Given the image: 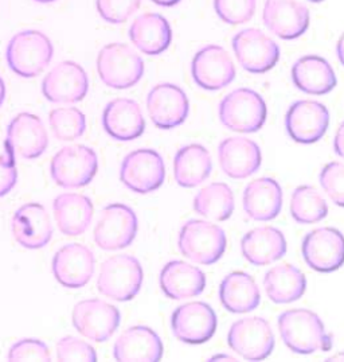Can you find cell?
<instances>
[{
	"mask_svg": "<svg viewBox=\"0 0 344 362\" xmlns=\"http://www.w3.org/2000/svg\"><path fill=\"white\" fill-rule=\"evenodd\" d=\"M277 326L284 344L293 353L308 356L332 349V335L326 332L324 323L311 310H287L278 317Z\"/></svg>",
	"mask_w": 344,
	"mask_h": 362,
	"instance_id": "cell-1",
	"label": "cell"
},
{
	"mask_svg": "<svg viewBox=\"0 0 344 362\" xmlns=\"http://www.w3.org/2000/svg\"><path fill=\"white\" fill-rule=\"evenodd\" d=\"M53 56V43L38 30H25L15 34L6 50L10 69L23 78L40 76L50 65Z\"/></svg>",
	"mask_w": 344,
	"mask_h": 362,
	"instance_id": "cell-2",
	"label": "cell"
},
{
	"mask_svg": "<svg viewBox=\"0 0 344 362\" xmlns=\"http://www.w3.org/2000/svg\"><path fill=\"white\" fill-rule=\"evenodd\" d=\"M143 279V267L136 257L131 255H117L101 265L97 290L113 300L129 302L140 293Z\"/></svg>",
	"mask_w": 344,
	"mask_h": 362,
	"instance_id": "cell-3",
	"label": "cell"
},
{
	"mask_svg": "<svg viewBox=\"0 0 344 362\" xmlns=\"http://www.w3.org/2000/svg\"><path fill=\"white\" fill-rule=\"evenodd\" d=\"M97 71L101 81L112 89H128L144 76V61L125 43H109L97 56Z\"/></svg>",
	"mask_w": 344,
	"mask_h": 362,
	"instance_id": "cell-4",
	"label": "cell"
},
{
	"mask_svg": "<svg viewBox=\"0 0 344 362\" xmlns=\"http://www.w3.org/2000/svg\"><path fill=\"white\" fill-rule=\"evenodd\" d=\"M226 235L215 223L190 220L180 229L178 247L184 257L198 264L217 263L226 251Z\"/></svg>",
	"mask_w": 344,
	"mask_h": 362,
	"instance_id": "cell-5",
	"label": "cell"
},
{
	"mask_svg": "<svg viewBox=\"0 0 344 362\" xmlns=\"http://www.w3.org/2000/svg\"><path fill=\"white\" fill-rule=\"evenodd\" d=\"M220 123L230 131L253 134L266 122V104L263 98L249 88L235 89L220 101Z\"/></svg>",
	"mask_w": 344,
	"mask_h": 362,
	"instance_id": "cell-6",
	"label": "cell"
},
{
	"mask_svg": "<svg viewBox=\"0 0 344 362\" xmlns=\"http://www.w3.org/2000/svg\"><path fill=\"white\" fill-rule=\"evenodd\" d=\"M98 171V158L93 148L83 144L61 148L52 159L53 181L66 189L83 187L93 181Z\"/></svg>",
	"mask_w": 344,
	"mask_h": 362,
	"instance_id": "cell-7",
	"label": "cell"
},
{
	"mask_svg": "<svg viewBox=\"0 0 344 362\" xmlns=\"http://www.w3.org/2000/svg\"><path fill=\"white\" fill-rule=\"evenodd\" d=\"M138 216L124 204H110L100 213L93 237L102 251H119L129 247L138 235Z\"/></svg>",
	"mask_w": 344,
	"mask_h": 362,
	"instance_id": "cell-8",
	"label": "cell"
},
{
	"mask_svg": "<svg viewBox=\"0 0 344 362\" xmlns=\"http://www.w3.org/2000/svg\"><path fill=\"white\" fill-rule=\"evenodd\" d=\"M229 346L248 361H261L275 350V334L261 317H248L237 320L227 334Z\"/></svg>",
	"mask_w": 344,
	"mask_h": 362,
	"instance_id": "cell-9",
	"label": "cell"
},
{
	"mask_svg": "<svg viewBox=\"0 0 344 362\" xmlns=\"http://www.w3.org/2000/svg\"><path fill=\"white\" fill-rule=\"evenodd\" d=\"M120 180L129 190L138 194H150L165 183L163 158L151 148L128 153L121 163Z\"/></svg>",
	"mask_w": 344,
	"mask_h": 362,
	"instance_id": "cell-10",
	"label": "cell"
},
{
	"mask_svg": "<svg viewBox=\"0 0 344 362\" xmlns=\"http://www.w3.org/2000/svg\"><path fill=\"white\" fill-rule=\"evenodd\" d=\"M73 326L93 342H105L120 326L119 308L101 299H86L73 308Z\"/></svg>",
	"mask_w": 344,
	"mask_h": 362,
	"instance_id": "cell-11",
	"label": "cell"
},
{
	"mask_svg": "<svg viewBox=\"0 0 344 362\" xmlns=\"http://www.w3.org/2000/svg\"><path fill=\"white\" fill-rule=\"evenodd\" d=\"M239 65L249 73L262 74L273 69L280 59L278 45L259 28H245L233 38Z\"/></svg>",
	"mask_w": 344,
	"mask_h": 362,
	"instance_id": "cell-12",
	"label": "cell"
},
{
	"mask_svg": "<svg viewBox=\"0 0 344 362\" xmlns=\"http://www.w3.org/2000/svg\"><path fill=\"white\" fill-rule=\"evenodd\" d=\"M89 90V78L74 61H62L42 81V93L50 103L74 104L83 101Z\"/></svg>",
	"mask_w": 344,
	"mask_h": 362,
	"instance_id": "cell-13",
	"label": "cell"
},
{
	"mask_svg": "<svg viewBox=\"0 0 344 362\" xmlns=\"http://www.w3.org/2000/svg\"><path fill=\"white\" fill-rule=\"evenodd\" d=\"M304 262L317 272H332L344 264V236L335 228H317L304 237Z\"/></svg>",
	"mask_w": 344,
	"mask_h": 362,
	"instance_id": "cell-14",
	"label": "cell"
},
{
	"mask_svg": "<svg viewBox=\"0 0 344 362\" xmlns=\"http://www.w3.org/2000/svg\"><path fill=\"white\" fill-rule=\"evenodd\" d=\"M171 329L180 342L202 345L215 334L217 315L205 302H190L172 313Z\"/></svg>",
	"mask_w": 344,
	"mask_h": 362,
	"instance_id": "cell-15",
	"label": "cell"
},
{
	"mask_svg": "<svg viewBox=\"0 0 344 362\" xmlns=\"http://www.w3.org/2000/svg\"><path fill=\"white\" fill-rule=\"evenodd\" d=\"M191 74L199 88L220 90L235 81V62L222 46L207 45L194 56Z\"/></svg>",
	"mask_w": 344,
	"mask_h": 362,
	"instance_id": "cell-16",
	"label": "cell"
},
{
	"mask_svg": "<svg viewBox=\"0 0 344 362\" xmlns=\"http://www.w3.org/2000/svg\"><path fill=\"white\" fill-rule=\"evenodd\" d=\"M49 146L47 131L37 115L23 112L10 122L6 136V153L23 159H37Z\"/></svg>",
	"mask_w": 344,
	"mask_h": 362,
	"instance_id": "cell-17",
	"label": "cell"
},
{
	"mask_svg": "<svg viewBox=\"0 0 344 362\" xmlns=\"http://www.w3.org/2000/svg\"><path fill=\"white\" fill-rule=\"evenodd\" d=\"M330 126V112L324 104L314 100L293 103L285 115V128L290 139L312 144L321 139Z\"/></svg>",
	"mask_w": 344,
	"mask_h": 362,
	"instance_id": "cell-18",
	"label": "cell"
},
{
	"mask_svg": "<svg viewBox=\"0 0 344 362\" xmlns=\"http://www.w3.org/2000/svg\"><path fill=\"white\" fill-rule=\"evenodd\" d=\"M147 111L159 129H172L189 117L190 101L180 86L163 83L153 86L148 93Z\"/></svg>",
	"mask_w": 344,
	"mask_h": 362,
	"instance_id": "cell-19",
	"label": "cell"
},
{
	"mask_svg": "<svg viewBox=\"0 0 344 362\" xmlns=\"http://www.w3.org/2000/svg\"><path fill=\"white\" fill-rule=\"evenodd\" d=\"M95 255L83 244H68L57 252L52 269L55 280L66 288H83L95 274Z\"/></svg>",
	"mask_w": 344,
	"mask_h": 362,
	"instance_id": "cell-20",
	"label": "cell"
},
{
	"mask_svg": "<svg viewBox=\"0 0 344 362\" xmlns=\"http://www.w3.org/2000/svg\"><path fill=\"white\" fill-rule=\"evenodd\" d=\"M309 19V10L299 0H266L262 11L263 25L285 41H293L307 33Z\"/></svg>",
	"mask_w": 344,
	"mask_h": 362,
	"instance_id": "cell-21",
	"label": "cell"
},
{
	"mask_svg": "<svg viewBox=\"0 0 344 362\" xmlns=\"http://www.w3.org/2000/svg\"><path fill=\"white\" fill-rule=\"evenodd\" d=\"M11 230L16 243L26 250H41L53 237V226L47 210L31 202L15 211Z\"/></svg>",
	"mask_w": 344,
	"mask_h": 362,
	"instance_id": "cell-22",
	"label": "cell"
},
{
	"mask_svg": "<svg viewBox=\"0 0 344 362\" xmlns=\"http://www.w3.org/2000/svg\"><path fill=\"white\" fill-rule=\"evenodd\" d=\"M218 160L222 171L229 178L244 180L261 168V150L253 140L244 136H232L220 141Z\"/></svg>",
	"mask_w": 344,
	"mask_h": 362,
	"instance_id": "cell-23",
	"label": "cell"
},
{
	"mask_svg": "<svg viewBox=\"0 0 344 362\" xmlns=\"http://www.w3.org/2000/svg\"><path fill=\"white\" fill-rule=\"evenodd\" d=\"M102 127L110 138L131 141L144 134L146 120L135 100L116 98L108 103L102 112Z\"/></svg>",
	"mask_w": 344,
	"mask_h": 362,
	"instance_id": "cell-24",
	"label": "cell"
},
{
	"mask_svg": "<svg viewBox=\"0 0 344 362\" xmlns=\"http://www.w3.org/2000/svg\"><path fill=\"white\" fill-rule=\"evenodd\" d=\"M160 337L147 326H132L120 335L113 348V357L120 362H156L163 357Z\"/></svg>",
	"mask_w": 344,
	"mask_h": 362,
	"instance_id": "cell-25",
	"label": "cell"
},
{
	"mask_svg": "<svg viewBox=\"0 0 344 362\" xmlns=\"http://www.w3.org/2000/svg\"><path fill=\"white\" fill-rule=\"evenodd\" d=\"M159 283L167 298L183 300L205 291L206 276L194 265L182 260H172L163 267Z\"/></svg>",
	"mask_w": 344,
	"mask_h": 362,
	"instance_id": "cell-26",
	"label": "cell"
},
{
	"mask_svg": "<svg viewBox=\"0 0 344 362\" xmlns=\"http://www.w3.org/2000/svg\"><path fill=\"white\" fill-rule=\"evenodd\" d=\"M129 40L147 56L165 53L172 41V30L163 15L146 13L138 16L129 28Z\"/></svg>",
	"mask_w": 344,
	"mask_h": 362,
	"instance_id": "cell-27",
	"label": "cell"
},
{
	"mask_svg": "<svg viewBox=\"0 0 344 362\" xmlns=\"http://www.w3.org/2000/svg\"><path fill=\"white\" fill-rule=\"evenodd\" d=\"M241 252L250 264H271L285 256L287 240L275 226H260L242 237Z\"/></svg>",
	"mask_w": 344,
	"mask_h": 362,
	"instance_id": "cell-28",
	"label": "cell"
},
{
	"mask_svg": "<svg viewBox=\"0 0 344 362\" xmlns=\"http://www.w3.org/2000/svg\"><path fill=\"white\" fill-rule=\"evenodd\" d=\"M244 210L249 218L256 221H271L283 208V190L273 178H259L250 182L242 195Z\"/></svg>",
	"mask_w": 344,
	"mask_h": 362,
	"instance_id": "cell-29",
	"label": "cell"
},
{
	"mask_svg": "<svg viewBox=\"0 0 344 362\" xmlns=\"http://www.w3.org/2000/svg\"><path fill=\"white\" fill-rule=\"evenodd\" d=\"M292 81L299 90L315 96L330 93L338 84L330 62L319 56H305L297 59L292 66Z\"/></svg>",
	"mask_w": 344,
	"mask_h": 362,
	"instance_id": "cell-30",
	"label": "cell"
},
{
	"mask_svg": "<svg viewBox=\"0 0 344 362\" xmlns=\"http://www.w3.org/2000/svg\"><path fill=\"white\" fill-rule=\"evenodd\" d=\"M58 229L69 237L85 233L93 218V202L86 195L66 193L58 195L53 202Z\"/></svg>",
	"mask_w": 344,
	"mask_h": 362,
	"instance_id": "cell-31",
	"label": "cell"
},
{
	"mask_svg": "<svg viewBox=\"0 0 344 362\" xmlns=\"http://www.w3.org/2000/svg\"><path fill=\"white\" fill-rule=\"evenodd\" d=\"M220 299L222 306L233 314H245L256 310L261 302L257 283L247 272L235 271L220 281Z\"/></svg>",
	"mask_w": 344,
	"mask_h": 362,
	"instance_id": "cell-32",
	"label": "cell"
},
{
	"mask_svg": "<svg viewBox=\"0 0 344 362\" xmlns=\"http://www.w3.org/2000/svg\"><path fill=\"white\" fill-rule=\"evenodd\" d=\"M263 288L275 305L299 300L307 290V279L293 264H280L271 268L263 276Z\"/></svg>",
	"mask_w": 344,
	"mask_h": 362,
	"instance_id": "cell-33",
	"label": "cell"
},
{
	"mask_svg": "<svg viewBox=\"0 0 344 362\" xmlns=\"http://www.w3.org/2000/svg\"><path fill=\"white\" fill-rule=\"evenodd\" d=\"M211 170V155L201 144L184 146L174 158V178L182 187L199 186L210 177Z\"/></svg>",
	"mask_w": 344,
	"mask_h": 362,
	"instance_id": "cell-34",
	"label": "cell"
},
{
	"mask_svg": "<svg viewBox=\"0 0 344 362\" xmlns=\"http://www.w3.org/2000/svg\"><path fill=\"white\" fill-rule=\"evenodd\" d=\"M233 190L222 182L207 185L194 198V210L206 218L226 221L235 211Z\"/></svg>",
	"mask_w": 344,
	"mask_h": 362,
	"instance_id": "cell-35",
	"label": "cell"
},
{
	"mask_svg": "<svg viewBox=\"0 0 344 362\" xmlns=\"http://www.w3.org/2000/svg\"><path fill=\"white\" fill-rule=\"evenodd\" d=\"M290 214L296 223L304 225L316 223L327 217L328 205L317 189L305 185L292 193Z\"/></svg>",
	"mask_w": 344,
	"mask_h": 362,
	"instance_id": "cell-36",
	"label": "cell"
},
{
	"mask_svg": "<svg viewBox=\"0 0 344 362\" xmlns=\"http://www.w3.org/2000/svg\"><path fill=\"white\" fill-rule=\"evenodd\" d=\"M49 124L59 141L80 139L86 131V117L78 108H57L49 113Z\"/></svg>",
	"mask_w": 344,
	"mask_h": 362,
	"instance_id": "cell-37",
	"label": "cell"
},
{
	"mask_svg": "<svg viewBox=\"0 0 344 362\" xmlns=\"http://www.w3.org/2000/svg\"><path fill=\"white\" fill-rule=\"evenodd\" d=\"M256 0H214L218 18L232 26L249 22L256 13Z\"/></svg>",
	"mask_w": 344,
	"mask_h": 362,
	"instance_id": "cell-38",
	"label": "cell"
},
{
	"mask_svg": "<svg viewBox=\"0 0 344 362\" xmlns=\"http://www.w3.org/2000/svg\"><path fill=\"white\" fill-rule=\"evenodd\" d=\"M57 360L61 362H96L97 353L95 348L76 337H64L57 342L55 346Z\"/></svg>",
	"mask_w": 344,
	"mask_h": 362,
	"instance_id": "cell-39",
	"label": "cell"
},
{
	"mask_svg": "<svg viewBox=\"0 0 344 362\" xmlns=\"http://www.w3.org/2000/svg\"><path fill=\"white\" fill-rule=\"evenodd\" d=\"M141 0H96L97 13L110 25H121L135 14Z\"/></svg>",
	"mask_w": 344,
	"mask_h": 362,
	"instance_id": "cell-40",
	"label": "cell"
},
{
	"mask_svg": "<svg viewBox=\"0 0 344 362\" xmlns=\"http://www.w3.org/2000/svg\"><path fill=\"white\" fill-rule=\"evenodd\" d=\"M320 185L331 201L344 208V163L331 162L320 173Z\"/></svg>",
	"mask_w": 344,
	"mask_h": 362,
	"instance_id": "cell-41",
	"label": "cell"
},
{
	"mask_svg": "<svg viewBox=\"0 0 344 362\" xmlns=\"http://www.w3.org/2000/svg\"><path fill=\"white\" fill-rule=\"evenodd\" d=\"M8 361H52L50 350L45 342L35 338H26L15 342L8 350Z\"/></svg>",
	"mask_w": 344,
	"mask_h": 362,
	"instance_id": "cell-42",
	"label": "cell"
},
{
	"mask_svg": "<svg viewBox=\"0 0 344 362\" xmlns=\"http://www.w3.org/2000/svg\"><path fill=\"white\" fill-rule=\"evenodd\" d=\"M18 171L14 156L8 153L0 155V197L8 194L14 189Z\"/></svg>",
	"mask_w": 344,
	"mask_h": 362,
	"instance_id": "cell-43",
	"label": "cell"
},
{
	"mask_svg": "<svg viewBox=\"0 0 344 362\" xmlns=\"http://www.w3.org/2000/svg\"><path fill=\"white\" fill-rule=\"evenodd\" d=\"M333 150L338 153L340 158L344 159V122L339 126L336 134H335V139H333Z\"/></svg>",
	"mask_w": 344,
	"mask_h": 362,
	"instance_id": "cell-44",
	"label": "cell"
},
{
	"mask_svg": "<svg viewBox=\"0 0 344 362\" xmlns=\"http://www.w3.org/2000/svg\"><path fill=\"white\" fill-rule=\"evenodd\" d=\"M336 56L339 62L343 65L344 68V33L343 35L339 38V41L336 43Z\"/></svg>",
	"mask_w": 344,
	"mask_h": 362,
	"instance_id": "cell-45",
	"label": "cell"
},
{
	"mask_svg": "<svg viewBox=\"0 0 344 362\" xmlns=\"http://www.w3.org/2000/svg\"><path fill=\"white\" fill-rule=\"evenodd\" d=\"M151 1L160 7H174V6L179 4L182 0H151Z\"/></svg>",
	"mask_w": 344,
	"mask_h": 362,
	"instance_id": "cell-46",
	"label": "cell"
},
{
	"mask_svg": "<svg viewBox=\"0 0 344 362\" xmlns=\"http://www.w3.org/2000/svg\"><path fill=\"white\" fill-rule=\"evenodd\" d=\"M4 98H6V85H4L3 78L0 77V107H1L3 103H4Z\"/></svg>",
	"mask_w": 344,
	"mask_h": 362,
	"instance_id": "cell-47",
	"label": "cell"
},
{
	"mask_svg": "<svg viewBox=\"0 0 344 362\" xmlns=\"http://www.w3.org/2000/svg\"><path fill=\"white\" fill-rule=\"evenodd\" d=\"M327 361H330V362L344 361V351H342V353H338V354H335V356H332V357H330V358H327Z\"/></svg>",
	"mask_w": 344,
	"mask_h": 362,
	"instance_id": "cell-48",
	"label": "cell"
},
{
	"mask_svg": "<svg viewBox=\"0 0 344 362\" xmlns=\"http://www.w3.org/2000/svg\"><path fill=\"white\" fill-rule=\"evenodd\" d=\"M227 354H218V356H215V357H213L211 358V361H217V360H229V361H235V358L233 357H226Z\"/></svg>",
	"mask_w": 344,
	"mask_h": 362,
	"instance_id": "cell-49",
	"label": "cell"
},
{
	"mask_svg": "<svg viewBox=\"0 0 344 362\" xmlns=\"http://www.w3.org/2000/svg\"><path fill=\"white\" fill-rule=\"evenodd\" d=\"M34 1H37V3H43V4H47V3H53V1H57V0H34Z\"/></svg>",
	"mask_w": 344,
	"mask_h": 362,
	"instance_id": "cell-50",
	"label": "cell"
},
{
	"mask_svg": "<svg viewBox=\"0 0 344 362\" xmlns=\"http://www.w3.org/2000/svg\"><path fill=\"white\" fill-rule=\"evenodd\" d=\"M308 1H311V3H321V1H324V0H308Z\"/></svg>",
	"mask_w": 344,
	"mask_h": 362,
	"instance_id": "cell-51",
	"label": "cell"
}]
</instances>
